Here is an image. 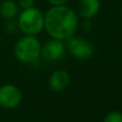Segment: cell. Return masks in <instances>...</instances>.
Segmentation results:
<instances>
[{
	"label": "cell",
	"instance_id": "cell-13",
	"mask_svg": "<svg viewBox=\"0 0 122 122\" xmlns=\"http://www.w3.org/2000/svg\"><path fill=\"white\" fill-rule=\"evenodd\" d=\"M51 5H68L70 0H48Z\"/></svg>",
	"mask_w": 122,
	"mask_h": 122
},
{
	"label": "cell",
	"instance_id": "cell-10",
	"mask_svg": "<svg viewBox=\"0 0 122 122\" xmlns=\"http://www.w3.org/2000/svg\"><path fill=\"white\" fill-rule=\"evenodd\" d=\"M103 122H122V111L111 110L105 116Z\"/></svg>",
	"mask_w": 122,
	"mask_h": 122
},
{
	"label": "cell",
	"instance_id": "cell-4",
	"mask_svg": "<svg viewBox=\"0 0 122 122\" xmlns=\"http://www.w3.org/2000/svg\"><path fill=\"white\" fill-rule=\"evenodd\" d=\"M65 43L67 51L71 54L72 57L78 61H88L92 58L95 53L93 43L83 37L74 36L66 40Z\"/></svg>",
	"mask_w": 122,
	"mask_h": 122
},
{
	"label": "cell",
	"instance_id": "cell-2",
	"mask_svg": "<svg viewBox=\"0 0 122 122\" xmlns=\"http://www.w3.org/2000/svg\"><path fill=\"white\" fill-rule=\"evenodd\" d=\"M41 46L37 36L24 35L14 44V57L22 64H32L41 57Z\"/></svg>",
	"mask_w": 122,
	"mask_h": 122
},
{
	"label": "cell",
	"instance_id": "cell-6",
	"mask_svg": "<svg viewBox=\"0 0 122 122\" xmlns=\"http://www.w3.org/2000/svg\"><path fill=\"white\" fill-rule=\"evenodd\" d=\"M66 43L63 40L53 39L51 38L50 40L42 44L41 46V57L46 62L53 63L62 60L66 53Z\"/></svg>",
	"mask_w": 122,
	"mask_h": 122
},
{
	"label": "cell",
	"instance_id": "cell-3",
	"mask_svg": "<svg viewBox=\"0 0 122 122\" xmlns=\"http://www.w3.org/2000/svg\"><path fill=\"white\" fill-rule=\"evenodd\" d=\"M16 23L22 34L37 36L44 28V13L37 7L21 10L16 17Z\"/></svg>",
	"mask_w": 122,
	"mask_h": 122
},
{
	"label": "cell",
	"instance_id": "cell-7",
	"mask_svg": "<svg viewBox=\"0 0 122 122\" xmlns=\"http://www.w3.org/2000/svg\"><path fill=\"white\" fill-rule=\"evenodd\" d=\"M70 82H71L70 74L65 69H57L50 75L48 84L52 92L61 93L67 90Z\"/></svg>",
	"mask_w": 122,
	"mask_h": 122
},
{
	"label": "cell",
	"instance_id": "cell-9",
	"mask_svg": "<svg viewBox=\"0 0 122 122\" xmlns=\"http://www.w3.org/2000/svg\"><path fill=\"white\" fill-rule=\"evenodd\" d=\"M20 11L21 9L16 2V0H3L0 3V16L5 21L16 20Z\"/></svg>",
	"mask_w": 122,
	"mask_h": 122
},
{
	"label": "cell",
	"instance_id": "cell-11",
	"mask_svg": "<svg viewBox=\"0 0 122 122\" xmlns=\"http://www.w3.org/2000/svg\"><path fill=\"white\" fill-rule=\"evenodd\" d=\"M5 28L7 30V32L9 34H13L16 30H19L17 27V23H16V20H10V21H5Z\"/></svg>",
	"mask_w": 122,
	"mask_h": 122
},
{
	"label": "cell",
	"instance_id": "cell-12",
	"mask_svg": "<svg viewBox=\"0 0 122 122\" xmlns=\"http://www.w3.org/2000/svg\"><path fill=\"white\" fill-rule=\"evenodd\" d=\"M16 2H17L21 10L29 9V8L35 7V0H16Z\"/></svg>",
	"mask_w": 122,
	"mask_h": 122
},
{
	"label": "cell",
	"instance_id": "cell-8",
	"mask_svg": "<svg viewBox=\"0 0 122 122\" xmlns=\"http://www.w3.org/2000/svg\"><path fill=\"white\" fill-rule=\"evenodd\" d=\"M101 7V0H79L75 11L80 19L91 21L99 13Z\"/></svg>",
	"mask_w": 122,
	"mask_h": 122
},
{
	"label": "cell",
	"instance_id": "cell-5",
	"mask_svg": "<svg viewBox=\"0 0 122 122\" xmlns=\"http://www.w3.org/2000/svg\"><path fill=\"white\" fill-rule=\"evenodd\" d=\"M23 101V93L15 84L5 83L0 85V107L3 109H14Z\"/></svg>",
	"mask_w": 122,
	"mask_h": 122
},
{
	"label": "cell",
	"instance_id": "cell-1",
	"mask_svg": "<svg viewBox=\"0 0 122 122\" xmlns=\"http://www.w3.org/2000/svg\"><path fill=\"white\" fill-rule=\"evenodd\" d=\"M79 27L78 14L68 5H51L44 13L43 30L50 38L66 41L76 36Z\"/></svg>",
	"mask_w": 122,
	"mask_h": 122
}]
</instances>
